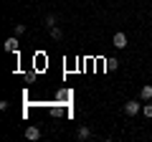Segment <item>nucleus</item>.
<instances>
[{
    "label": "nucleus",
    "mask_w": 152,
    "mask_h": 142,
    "mask_svg": "<svg viewBox=\"0 0 152 142\" xmlns=\"http://www.w3.org/2000/svg\"><path fill=\"white\" fill-rule=\"evenodd\" d=\"M114 46H117V48H127V36L122 31L114 33Z\"/></svg>",
    "instance_id": "f03ea898"
},
{
    "label": "nucleus",
    "mask_w": 152,
    "mask_h": 142,
    "mask_svg": "<svg viewBox=\"0 0 152 142\" xmlns=\"http://www.w3.org/2000/svg\"><path fill=\"white\" fill-rule=\"evenodd\" d=\"M38 137H41L38 127H26V140H38Z\"/></svg>",
    "instance_id": "20e7f679"
},
{
    "label": "nucleus",
    "mask_w": 152,
    "mask_h": 142,
    "mask_svg": "<svg viewBox=\"0 0 152 142\" xmlns=\"http://www.w3.org/2000/svg\"><path fill=\"white\" fill-rule=\"evenodd\" d=\"M142 114H145V117H150V119H152V104H145V107H142Z\"/></svg>",
    "instance_id": "1a4fd4ad"
},
{
    "label": "nucleus",
    "mask_w": 152,
    "mask_h": 142,
    "mask_svg": "<svg viewBox=\"0 0 152 142\" xmlns=\"http://www.w3.org/2000/svg\"><path fill=\"white\" fill-rule=\"evenodd\" d=\"M15 48H18V38L13 36V38H8V41H5V51H8V53H13Z\"/></svg>",
    "instance_id": "423d86ee"
},
{
    "label": "nucleus",
    "mask_w": 152,
    "mask_h": 142,
    "mask_svg": "<svg viewBox=\"0 0 152 142\" xmlns=\"http://www.w3.org/2000/svg\"><path fill=\"white\" fill-rule=\"evenodd\" d=\"M117 66H119V61H117V59H107V71H114Z\"/></svg>",
    "instance_id": "6e6552de"
},
{
    "label": "nucleus",
    "mask_w": 152,
    "mask_h": 142,
    "mask_svg": "<svg viewBox=\"0 0 152 142\" xmlns=\"http://www.w3.org/2000/svg\"><path fill=\"white\" fill-rule=\"evenodd\" d=\"M140 99H142V102H150V99H152V86H150V84L140 89Z\"/></svg>",
    "instance_id": "39448f33"
},
{
    "label": "nucleus",
    "mask_w": 152,
    "mask_h": 142,
    "mask_svg": "<svg viewBox=\"0 0 152 142\" xmlns=\"http://www.w3.org/2000/svg\"><path fill=\"white\" fill-rule=\"evenodd\" d=\"M23 33H26V26H23V23H18V26H15V36H23Z\"/></svg>",
    "instance_id": "9b49d317"
},
{
    "label": "nucleus",
    "mask_w": 152,
    "mask_h": 142,
    "mask_svg": "<svg viewBox=\"0 0 152 142\" xmlns=\"http://www.w3.org/2000/svg\"><path fill=\"white\" fill-rule=\"evenodd\" d=\"M89 137H91V132H89V127H79V130H76V140H81V142H86Z\"/></svg>",
    "instance_id": "7ed1b4c3"
},
{
    "label": "nucleus",
    "mask_w": 152,
    "mask_h": 142,
    "mask_svg": "<svg viewBox=\"0 0 152 142\" xmlns=\"http://www.w3.org/2000/svg\"><path fill=\"white\" fill-rule=\"evenodd\" d=\"M46 26L53 28V26H56V15H51V13H48V15H46Z\"/></svg>",
    "instance_id": "9d476101"
},
{
    "label": "nucleus",
    "mask_w": 152,
    "mask_h": 142,
    "mask_svg": "<svg viewBox=\"0 0 152 142\" xmlns=\"http://www.w3.org/2000/svg\"><path fill=\"white\" fill-rule=\"evenodd\" d=\"M48 33H51V38H53V41H61V36H64V33H61V28H58V26L48 28Z\"/></svg>",
    "instance_id": "0eeeda50"
},
{
    "label": "nucleus",
    "mask_w": 152,
    "mask_h": 142,
    "mask_svg": "<svg viewBox=\"0 0 152 142\" xmlns=\"http://www.w3.org/2000/svg\"><path fill=\"white\" fill-rule=\"evenodd\" d=\"M124 112H127L129 117H134L137 112H142V104H137V99H129V102L124 104Z\"/></svg>",
    "instance_id": "f257e3e1"
}]
</instances>
